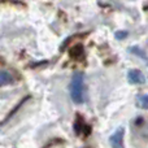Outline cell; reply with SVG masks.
Returning a JSON list of instances; mask_svg holds the SVG:
<instances>
[{
  "mask_svg": "<svg viewBox=\"0 0 148 148\" xmlns=\"http://www.w3.org/2000/svg\"><path fill=\"white\" fill-rule=\"evenodd\" d=\"M129 52H131V53H135V55H138L140 59H143L146 62H148V57H147V55L144 53L143 51H142L139 47H131L130 49H129Z\"/></svg>",
  "mask_w": 148,
  "mask_h": 148,
  "instance_id": "8",
  "label": "cell"
},
{
  "mask_svg": "<svg viewBox=\"0 0 148 148\" xmlns=\"http://www.w3.org/2000/svg\"><path fill=\"white\" fill-rule=\"evenodd\" d=\"M123 135H125V130H123V127H118L109 138L110 146L114 147V148L123 147Z\"/></svg>",
  "mask_w": 148,
  "mask_h": 148,
  "instance_id": "3",
  "label": "cell"
},
{
  "mask_svg": "<svg viewBox=\"0 0 148 148\" xmlns=\"http://www.w3.org/2000/svg\"><path fill=\"white\" fill-rule=\"evenodd\" d=\"M70 55H72V57H74V59H79L81 56H83V47H82L81 44L74 46L73 48L70 49Z\"/></svg>",
  "mask_w": 148,
  "mask_h": 148,
  "instance_id": "7",
  "label": "cell"
},
{
  "mask_svg": "<svg viewBox=\"0 0 148 148\" xmlns=\"http://www.w3.org/2000/svg\"><path fill=\"white\" fill-rule=\"evenodd\" d=\"M136 103H138V105L140 108L148 109V95H146V94L138 95V97H136Z\"/></svg>",
  "mask_w": 148,
  "mask_h": 148,
  "instance_id": "6",
  "label": "cell"
},
{
  "mask_svg": "<svg viewBox=\"0 0 148 148\" xmlns=\"http://www.w3.org/2000/svg\"><path fill=\"white\" fill-rule=\"evenodd\" d=\"M14 82V77L12 75L8 70H0V87L12 84Z\"/></svg>",
  "mask_w": 148,
  "mask_h": 148,
  "instance_id": "4",
  "label": "cell"
},
{
  "mask_svg": "<svg viewBox=\"0 0 148 148\" xmlns=\"http://www.w3.org/2000/svg\"><path fill=\"white\" fill-rule=\"evenodd\" d=\"M126 35H127V31H117L116 33V38L117 39H123L126 38Z\"/></svg>",
  "mask_w": 148,
  "mask_h": 148,
  "instance_id": "9",
  "label": "cell"
},
{
  "mask_svg": "<svg viewBox=\"0 0 148 148\" xmlns=\"http://www.w3.org/2000/svg\"><path fill=\"white\" fill-rule=\"evenodd\" d=\"M74 129H75V133L78 134V135H81L82 131L86 130L87 133H91V129L88 127V126L86 125V123L83 122V120H82L81 117H78V120L75 121V125H74Z\"/></svg>",
  "mask_w": 148,
  "mask_h": 148,
  "instance_id": "5",
  "label": "cell"
},
{
  "mask_svg": "<svg viewBox=\"0 0 148 148\" xmlns=\"http://www.w3.org/2000/svg\"><path fill=\"white\" fill-rule=\"evenodd\" d=\"M127 81L131 84H144L146 83V77L140 70L131 69L127 73Z\"/></svg>",
  "mask_w": 148,
  "mask_h": 148,
  "instance_id": "2",
  "label": "cell"
},
{
  "mask_svg": "<svg viewBox=\"0 0 148 148\" xmlns=\"http://www.w3.org/2000/svg\"><path fill=\"white\" fill-rule=\"evenodd\" d=\"M70 97L75 104H83L86 101V83L83 73H74L69 86Z\"/></svg>",
  "mask_w": 148,
  "mask_h": 148,
  "instance_id": "1",
  "label": "cell"
}]
</instances>
